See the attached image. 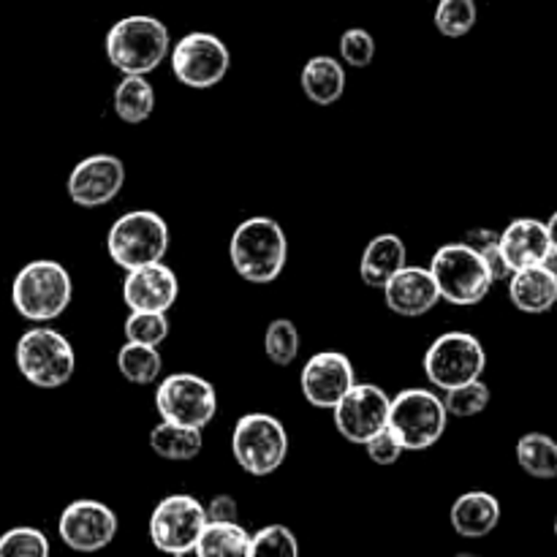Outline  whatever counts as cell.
Returning a JSON list of instances; mask_svg holds the SVG:
<instances>
[{
  "label": "cell",
  "mask_w": 557,
  "mask_h": 557,
  "mask_svg": "<svg viewBox=\"0 0 557 557\" xmlns=\"http://www.w3.org/2000/svg\"><path fill=\"white\" fill-rule=\"evenodd\" d=\"M406 267V243L397 234H379L364 248L359 277L370 288H384Z\"/></svg>",
  "instance_id": "22"
},
{
  "label": "cell",
  "mask_w": 557,
  "mask_h": 557,
  "mask_svg": "<svg viewBox=\"0 0 557 557\" xmlns=\"http://www.w3.org/2000/svg\"><path fill=\"white\" fill-rule=\"evenodd\" d=\"M444 400L430 389H406L392 397L389 430L406 451H428L441 441L446 430Z\"/></svg>",
  "instance_id": "8"
},
{
  "label": "cell",
  "mask_w": 557,
  "mask_h": 557,
  "mask_svg": "<svg viewBox=\"0 0 557 557\" xmlns=\"http://www.w3.org/2000/svg\"><path fill=\"white\" fill-rule=\"evenodd\" d=\"M58 533L76 553H98L117 536V515L101 500H74L60 515Z\"/></svg>",
  "instance_id": "14"
},
{
  "label": "cell",
  "mask_w": 557,
  "mask_h": 557,
  "mask_svg": "<svg viewBox=\"0 0 557 557\" xmlns=\"http://www.w3.org/2000/svg\"><path fill=\"white\" fill-rule=\"evenodd\" d=\"M364 449H368V457L375 462V466H395V462L403 457V451H406L389 428L381 430L379 435H373V438L364 444Z\"/></svg>",
  "instance_id": "37"
},
{
  "label": "cell",
  "mask_w": 557,
  "mask_h": 557,
  "mask_svg": "<svg viewBox=\"0 0 557 557\" xmlns=\"http://www.w3.org/2000/svg\"><path fill=\"white\" fill-rule=\"evenodd\" d=\"M49 542L38 528H11L0 536V557H47Z\"/></svg>",
  "instance_id": "34"
},
{
  "label": "cell",
  "mask_w": 557,
  "mask_h": 557,
  "mask_svg": "<svg viewBox=\"0 0 557 557\" xmlns=\"http://www.w3.org/2000/svg\"><path fill=\"white\" fill-rule=\"evenodd\" d=\"M444 406L449 411V417L468 419L482 413L490 406V386L482 384V379L471 381V384H462L457 389H449L444 397Z\"/></svg>",
  "instance_id": "33"
},
{
  "label": "cell",
  "mask_w": 557,
  "mask_h": 557,
  "mask_svg": "<svg viewBox=\"0 0 557 557\" xmlns=\"http://www.w3.org/2000/svg\"><path fill=\"white\" fill-rule=\"evenodd\" d=\"M484 368H487V354L471 332H446L424 354V375L441 392L482 379Z\"/></svg>",
  "instance_id": "9"
},
{
  "label": "cell",
  "mask_w": 557,
  "mask_h": 557,
  "mask_svg": "<svg viewBox=\"0 0 557 557\" xmlns=\"http://www.w3.org/2000/svg\"><path fill=\"white\" fill-rule=\"evenodd\" d=\"M107 250L125 272L136 267L163 261L169 250V226L158 212L134 210L112 223L107 237Z\"/></svg>",
  "instance_id": "6"
},
{
  "label": "cell",
  "mask_w": 557,
  "mask_h": 557,
  "mask_svg": "<svg viewBox=\"0 0 557 557\" xmlns=\"http://www.w3.org/2000/svg\"><path fill=\"white\" fill-rule=\"evenodd\" d=\"M201 446H205V438H201V430L196 428L161 422L150 430V449L163 460L188 462L199 457Z\"/></svg>",
  "instance_id": "24"
},
{
  "label": "cell",
  "mask_w": 557,
  "mask_h": 557,
  "mask_svg": "<svg viewBox=\"0 0 557 557\" xmlns=\"http://www.w3.org/2000/svg\"><path fill=\"white\" fill-rule=\"evenodd\" d=\"M547 228H549V239H553V250L557 253V212L547 221Z\"/></svg>",
  "instance_id": "39"
},
{
  "label": "cell",
  "mask_w": 557,
  "mask_h": 557,
  "mask_svg": "<svg viewBox=\"0 0 557 557\" xmlns=\"http://www.w3.org/2000/svg\"><path fill=\"white\" fill-rule=\"evenodd\" d=\"M500 248L511 270H522L531 264H544L553 253V239H549L547 223L536 218H517L500 232Z\"/></svg>",
  "instance_id": "19"
},
{
  "label": "cell",
  "mask_w": 557,
  "mask_h": 557,
  "mask_svg": "<svg viewBox=\"0 0 557 557\" xmlns=\"http://www.w3.org/2000/svg\"><path fill=\"white\" fill-rule=\"evenodd\" d=\"M555 536H557V520H555Z\"/></svg>",
  "instance_id": "40"
},
{
  "label": "cell",
  "mask_w": 557,
  "mask_h": 557,
  "mask_svg": "<svg viewBox=\"0 0 557 557\" xmlns=\"http://www.w3.org/2000/svg\"><path fill=\"white\" fill-rule=\"evenodd\" d=\"M180 283L172 267L163 261L128 270L123 281V302L128 310H150V313H166L177 302Z\"/></svg>",
  "instance_id": "17"
},
{
  "label": "cell",
  "mask_w": 557,
  "mask_h": 557,
  "mask_svg": "<svg viewBox=\"0 0 557 557\" xmlns=\"http://www.w3.org/2000/svg\"><path fill=\"white\" fill-rule=\"evenodd\" d=\"M299 85H302V92L315 107H332L346 92V71H343L341 60L315 54L305 63Z\"/></svg>",
  "instance_id": "23"
},
{
  "label": "cell",
  "mask_w": 557,
  "mask_h": 557,
  "mask_svg": "<svg viewBox=\"0 0 557 557\" xmlns=\"http://www.w3.org/2000/svg\"><path fill=\"white\" fill-rule=\"evenodd\" d=\"M237 500L232 495H218L207 506V522H237Z\"/></svg>",
  "instance_id": "38"
},
{
  "label": "cell",
  "mask_w": 557,
  "mask_h": 557,
  "mask_svg": "<svg viewBox=\"0 0 557 557\" xmlns=\"http://www.w3.org/2000/svg\"><path fill=\"white\" fill-rule=\"evenodd\" d=\"M430 272H433L441 299L460 308L482 302L495 283L482 253L468 243L441 245L430 261Z\"/></svg>",
  "instance_id": "4"
},
{
  "label": "cell",
  "mask_w": 557,
  "mask_h": 557,
  "mask_svg": "<svg viewBox=\"0 0 557 557\" xmlns=\"http://www.w3.org/2000/svg\"><path fill=\"white\" fill-rule=\"evenodd\" d=\"M156 109V90L145 74H125V79L114 87V112L123 123L139 125Z\"/></svg>",
  "instance_id": "25"
},
{
  "label": "cell",
  "mask_w": 557,
  "mask_h": 557,
  "mask_svg": "<svg viewBox=\"0 0 557 557\" xmlns=\"http://www.w3.org/2000/svg\"><path fill=\"white\" fill-rule=\"evenodd\" d=\"M299 384H302V397L310 406L332 411L357 384V375H354V364L346 354L321 351L305 362Z\"/></svg>",
  "instance_id": "15"
},
{
  "label": "cell",
  "mask_w": 557,
  "mask_h": 557,
  "mask_svg": "<svg viewBox=\"0 0 557 557\" xmlns=\"http://www.w3.org/2000/svg\"><path fill=\"white\" fill-rule=\"evenodd\" d=\"M125 185V166L117 156H90L69 174V196L74 205L92 210L117 199Z\"/></svg>",
  "instance_id": "16"
},
{
  "label": "cell",
  "mask_w": 557,
  "mask_h": 557,
  "mask_svg": "<svg viewBox=\"0 0 557 557\" xmlns=\"http://www.w3.org/2000/svg\"><path fill=\"white\" fill-rule=\"evenodd\" d=\"M392 400L381 386L375 384H354L348 395L332 408L335 413V428L351 444L364 446L373 435L389 428Z\"/></svg>",
  "instance_id": "13"
},
{
  "label": "cell",
  "mask_w": 557,
  "mask_h": 557,
  "mask_svg": "<svg viewBox=\"0 0 557 557\" xmlns=\"http://www.w3.org/2000/svg\"><path fill=\"white\" fill-rule=\"evenodd\" d=\"M479 20L476 0H441L435 9V27L446 38H462L473 30Z\"/></svg>",
  "instance_id": "29"
},
{
  "label": "cell",
  "mask_w": 557,
  "mask_h": 557,
  "mask_svg": "<svg viewBox=\"0 0 557 557\" xmlns=\"http://www.w3.org/2000/svg\"><path fill=\"white\" fill-rule=\"evenodd\" d=\"M228 49L212 33H188L172 49V71L185 87L207 90L223 82L228 71Z\"/></svg>",
  "instance_id": "12"
},
{
  "label": "cell",
  "mask_w": 557,
  "mask_h": 557,
  "mask_svg": "<svg viewBox=\"0 0 557 557\" xmlns=\"http://www.w3.org/2000/svg\"><path fill=\"white\" fill-rule=\"evenodd\" d=\"M161 354L158 346H145V343H125L117 351V370L125 381L136 386L156 384L161 375Z\"/></svg>",
  "instance_id": "28"
},
{
  "label": "cell",
  "mask_w": 557,
  "mask_h": 557,
  "mask_svg": "<svg viewBox=\"0 0 557 557\" xmlns=\"http://www.w3.org/2000/svg\"><path fill=\"white\" fill-rule=\"evenodd\" d=\"M156 406L163 422L205 430L215 419V386L194 373H174L158 386Z\"/></svg>",
  "instance_id": "10"
},
{
  "label": "cell",
  "mask_w": 557,
  "mask_h": 557,
  "mask_svg": "<svg viewBox=\"0 0 557 557\" xmlns=\"http://www.w3.org/2000/svg\"><path fill=\"white\" fill-rule=\"evenodd\" d=\"M341 58L354 69H364L375 58V38L362 27H351L341 36Z\"/></svg>",
  "instance_id": "36"
},
{
  "label": "cell",
  "mask_w": 557,
  "mask_h": 557,
  "mask_svg": "<svg viewBox=\"0 0 557 557\" xmlns=\"http://www.w3.org/2000/svg\"><path fill=\"white\" fill-rule=\"evenodd\" d=\"M232 455L250 476H270L286 462V428L270 413H245L232 433Z\"/></svg>",
  "instance_id": "7"
},
{
  "label": "cell",
  "mask_w": 557,
  "mask_h": 557,
  "mask_svg": "<svg viewBox=\"0 0 557 557\" xmlns=\"http://www.w3.org/2000/svg\"><path fill=\"white\" fill-rule=\"evenodd\" d=\"M264 348H267V357H270V362L281 364V368H288V364H292L299 354L297 324L288 319L272 321V324L267 326Z\"/></svg>",
  "instance_id": "30"
},
{
  "label": "cell",
  "mask_w": 557,
  "mask_h": 557,
  "mask_svg": "<svg viewBox=\"0 0 557 557\" xmlns=\"http://www.w3.org/2000/svg\"><path fill=\"white\" fill-rule=\"evenodd\" d=\"M16 368L27 384L38 389H60L71 381L76 370V354L65 335L36 326L27 330L16 343Z\"/></svg>",
  "instance_id": "5"
},
{
  "label": "cell",
  "mask_w": 557,
  "mask_h": 557,
  "mask_svg": "<svg viewBox=\"0 0 557 557\" xmlns=\"http://www.w3.org/2000/svg\"><path fill=\"white\" fill-rule=\"evenodd\" d=\"M384 302L392 313L403 315V319H419V315L430 313L441 302L433 272L424 267L406 264L384 286Z\"/></svg>",
  "instance_id": "18"
},
{
  "label": "cell",
  "mask_w": 557,
  "mask_h": 557,
  "mask_svg": "<svg viewBox=\"0 0 557 557\" xmlns=\"http://www.w3.org/2000/svg\"><path fill=\"white\" fill-rule=\"evenodd\" d=\"M466 243L473 245V248L482 253L493 281H509V277L515 275V270H511L509 261H506L504 248H500L498 232H493V228H471V232L466 234Z\"/></svg>",
  "instance_id": "31"
},
{
  "label": "cell",
  "mask_w": 557,
  "mask_h": 557,
  "mask_svg": "<svg viewBox=\"0 0 557 557\" xmlns=\"http://www.w3.org/2000/svg\"><path fill=\"white\" fill-rule=\"evenodd\" d=\"M517 462L533 479L557 476V441L544 433H528L517 441Z\"/></svg>",
  "instance_id": "27"
},
{
  "label": "cell",
  "mask_w": 557,
  "mask_h": 557,
  "mask_svg": "<svg viewBox=\"0 0 557 557\" xmlns=\"http://www.w3.org/2000/svg\"><path fill=\"white\" fill-rule=\"evenodd\" d=\"M248 547L250 533L239 522H207L194 553L199 557H234L248 555Z\"/></svg>",
  "instance_id": "26"
},
{
  "label": "cell",
  "mask_w": 557,
  "mask_h": 557,
  "mask_svg": "<svg viewBox=\"0 0 557 557\" xmlns=\"http://www.w3.org/2000/svg\"><path fill=\"white\" fill-rule=\"evenodd\" d=\"M71 297H74V283L69 270L49 259L25 264L11 283V302L16 313L33 324L60 319L71 305Z\"/></svg>",
  "instance_id": "2"
},
{
  "label": "cell",
  "mask_w": 557,
  "mask_h": 557,
  "mask_svg": "<svg viewBox=\"0 0 557 557\" xmlns=\"http://www.w3.org/2000/svg\"><path fill=\"white\" fill-rule=\"evenodd\" d=\"M259 555H299V542L286 525H267L261 528L259 533L250 536V547H248V557H259Z\"/></svg>",
  "instance_id": "35"
},
{
  "label": "cell",
  "mask_w": 557,
  "mask_h": 557,
  "mask_svg": "<svg viewBox=\"0 0 557 557\" xmlns=\"http://www.w3.org/2000/svg\"><path fill=\"white\" fill-rule=\"evenodd\" d=\"M451 528L462 539H484L498 528L500 504L495 495L473 490V493L460 495L451 506Z\"/></svg>",
  "instance_id": "21"
},
{
  "label": "cell",
  "mask_w": 557,
  "mask_h": 557,
  "mask_svg": "<svg viewBox=\"0 0 557 557\" xmlns=\"http://www.w3.org/2000/svg\"><path fill=\"white\" fill-rule=\"evenodd\" d=\"M228 259L243 281L259 286L277 281L288 259L286 232L272 218H248L234 228Z\"/></svg>",
  "instance_id": "1"
},
{
  "label": "cell",
  "mask_w": 557,
  "mask_h": 557,
  "mask_svg": "<svg viewBox=\"0 0 557 557\" xmlns=\"http://www.w3.org/2000/svg\"><path fill=\"white\" fill-rule=\"evenodd\" d=\"M169 337L166 313H150V310H131L125 319V341L145 343V346H161Z\"/></svg>",
  "instance_id": "32"
},
{
  "label": "cell",
  "mask_w": 557,
  "mask_h": 557,
  "mask_svg": "<svg viewBox=\"0 0 557 557\" xmlns=\"http://www.w3.org/2000/svg\"><path fill=\"white\" fill-rule=\"evenodd\" d=\"M509 299L522 313H547L557 302V272L544 264H531L509 277Z\"/></svg>",
  "instance_id": "20"
},
{
  "label": "cell",
  "mask_w": 557,
  "mask_h": 557,
  "mask_svg": "<svg viewBox=\"0 0 557 557\" xmlns=\"http://www.w3.org/2000/svg\"><path fill=\"white\" fill-rule=\"evenodd\" d=\"M207 525V509L194 495H169L150 517V542L169 555L194 553Z\"/></svg>",
  "instance_id": "11"
},
{
  "label": "cell",
  "mask_w": 557,
  "mask_h": 557,
  "mask_svg": "<svg viewBox=\"0 0 557 557\" xmlns=\"http://www.w3.org/2000/svg\"><path fill=\"white\" fill-rule=\"evenodd\" d=\"M169 54V30L161 20L147 14L125 16L107 33L109 63L125 74H150Z\"/></svg>",
  "instance_id": "3"
}]
</instances>
